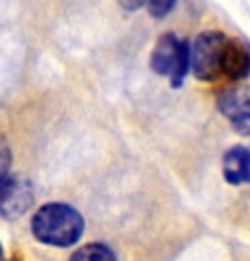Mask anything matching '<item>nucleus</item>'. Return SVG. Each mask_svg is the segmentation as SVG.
<instances>
[{"label":"nucleus","instance_id":"1","mask_svg":"<svg viewBox=\"0 0 250 261\" xmlns=\"http://www.w3.org/2000/svg\"><path fill=\"white\" fill-rule=\"evenodd\" d=\"M31 232L41 244L68 248L82 238L83 217L68 203H47L31 217Z\"/></svg>","mask_w":250,"mask_h":261},{"label":"nucleus","instance_id":"2","mask_svg":"<svg viewBox=\"0 0 250 261\" xmlns=\"http://www.w3.org/2000/svg\"><path fill=\"white\" fill-rule=\"evenodd\" d=\"M151 70L159 75H169L173 87H180L190 70V45L175 33L161 35L149 58Z\"/></svg>","mask_w":250,"mask_h":261},{"label":"nucleus","instance_id":"3","mask_svg":"<svg viewBox=\"0 0 250 261\" xmlns=\"http://www.w3.org/2000/svg\"><path fill=\"white\" fill-rule=\"evenodd\" d=\"M229 37L221 31H204L196 37L190 48V68L196 80L213 82L221 75L223 53Z\"/></svg>","mask_w":250,"mask_h":261},{"label":"nucleus","instance_id":"4","mask_svg":"<svg viewBox=\"0 0 250 261\" xmlns=\"http://www.w3.org/2000/svg\"><path fill=\"white\" fill-rule=\"evenodd\" d=\"M221 74L231 77L233 82H239L250 75V50L241 41H227V47L223 53Z\"/></svg>","mask_w":250,"mask_h":261},{"label":"nucleus","instance_id":"5","mask_svg":"<svg viewBox=\"0 0 250 261\" xmlns=\"http://www.w3.org/2000/svg\"><path fill=\"white\" fill-rule=\"evenodd\" d=\"M223 176L233 186L250 182V151L242 145H235L223 155Z\"/></svg>","mask_w":250,"mask_h":261},{"label":"nucleus","instance_id":"6","mask_svg":"<svg viewBox=\"0 0 250 261\" xmlns=\"http://www.w3.org/2000/svg\"><path fill=\"white\" fill-rule=\"evenodd\" d=\"M33 201V194H31V186L28 182H21L16 178L14 188L10 190L8 197L0 203V215L4 219H18L19 215H24L29 209Z\"/></svg>","mask_w":250,"mask_h":261},{"label":"nucleus","instance_id":"7","mask_svg":"<svg viewBox=\"0 0 250 261\" xmlns=\"http://www.w3.org/2000/svg\"><path fill=\"white\" fill-rule=\"evenodd\" d=\"M68 261H117V255L105 244H85Z\"/></svg>","mask_w":250,"mask_h":261},{"label":"nucleus","instance_id":"8","mask_svg":"<svg viewBox=\"0 0 250 261\" xmlns=\"http://www.w3.org/2000/svg\"><path fill=\"white\" fill-rule=\"evenodd\" d=\"M10 151L6 147H0V203L8 197L10 190L14 188L16 178L10 174Z\"/></svg>","mask_w":250,"mask_h":261},{"label":"nucleus","instance_id":"9","mask_svg":"<svg viewBox=\"0 0 250 261\" xmlns=\"http://www.w3.org/2000/svg\"><path fill=\"white\" fill-rule=\"evenodd\" d=\"M233 130L241 136H250V97L231 114Z\"/></svg>","mask_w":250,"mask_h":261},{"label":"nucleus","instance_id":"10","mask_svg":"<svg viewBox=\"0 0 250 261\" xmlns=\"http://www.w3.org/2000/svg\"><path fill=\"white\" fill-rule=\"evenodd\" d=\"M146 4H148L149 16H151V18L161 19V18H165L167 14L175 8L176 0H146Z\"/></svg>","mask_w":250,"mask_h":261},{"label":"nucleus","instance_id":"11","mask_svg":"<svg viewBox=\"0 0 250 261\" xmlns=\"http://www.w3.org/2000/svg\"><path fill=\"white\" fill-rule=\"evenodd\" d=\"M0 261H2V244H0Z\"/></svg>","mask_w":250,"mask_h":261}]
</instances>
